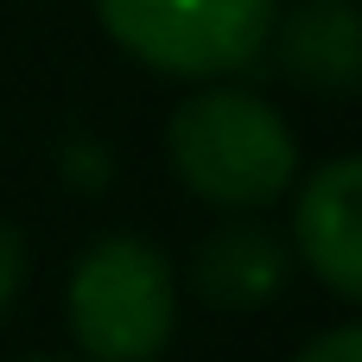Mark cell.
Returning a JSON list of instances; mask_svg holds the SVG:
<instances>
[{"mask_svg":"<svg viewBox=\"0 0 362 362\" xmlns=\"http://www.w3.org/2000/svg\"><path fill=\"white\" fill-rule=\"evenodd\" d=\"M32 362H64V356H32Z\"/></svg>","mask_w":362,"mask_h":362,"instance_id":"obj_9","label":"cell"},{"mask_svg":"<svg viewBox=\"0 0 362 362\" xmlns=\"http://www.w3.org/2000/svg\"><path fill=\"white\" fill-rule=\"evenodd\" d=\"M293 362H362V325H337V331L312 337Z\"/></svg>","mask_w":362,"mask_h":362,"instance_id":"obj_7","label":"cell"},{"mask_svg":"<svg viewBox=\"0 0 362 362\" xmlns=\"http://www.w3.org/2000/svg\"><path fill=\"white\" fill-rule=\"evenodd\" d=\"M102 32L146 70L216 83L274 45V0H95Z\"/></svg>","mask_w":362,"mask_h":362,"instance_id":"obj_3","label":"cell"},{"mask_svg":"<svg viewBox=\"0 0 362 362\" xmlns=\"http://www.w3.org/2000/svg\"><path fill=\"white\" fill-rule=\"evenodd\" d=\"M293 242H299L305 267H312L337 299L362 305V153L318 165V172L299 185Z\"/></svg>","mask_w":362,"mask_h":362,"instance_id":"obj_4","label":"cell"},{"mask_svg":"<svg viewBox=\"0 0 362 362\" xmlns=\"http://www.w3.org/2000/svg\"><path fill=\"white\" fill-rule=\"evenodd\" d=\"M172 172L216 210H261L299 172V140L274 115V102L248 89H204L165 127Z\"/></svg>","mask_w":362,"mask_h":362,"instance_id":"obj_1","label":"cell"},{"mask_svg":"<svg viewBox=\"0 0 362 362\" xmlns=\"http://www.w3.org/2000/svg\"><path fill=\"white\" fill-rule=\"evenodd\" d=\"M280 64L318 95L362 89V0H299L280 19Z\"/></svg>","mask_w":362,"mask_h":362,"instance_id":"obj_5","label":"cell"},{"mask_svg":"<svg viewBox=\"0 0 362 362\" xmlns=\"http://www.w3.org/2000/svg\"><path fill=\"white\" fill-rule=\"evenodd\" d=\"M191 274H197L204 305H216V312H255V305H267L286 286V248L267 229L235 223V229H216L204 242V255H197Z\"/></svg>","mask_w":362,"mask_h":362,"instance_id":"obj_6","label":"cell"},{"mask_svg":"<svg viewBox=\"0 0 362 362\" xmlns=\"http://www.w3.org/2000/svg\"><path fill=\"white\" fill-rule=\"evenodd\" d=\"M19 286H25V242H19L13 223H0V318L19 299Z\"/></svg>","mask_w":362,"mask_h":362,"instance_id":"obj_8","label":"cell"},{"mask_svg":"<svg viewBox=\"0 0 362 362\" xmlns=\"http://www.w3.org/2000/svg\"><path fill=\"white\" fill-rule=\"evenodd\" d=\"M64 312L89 362H159L178 331L172 261L140 235H102L76 261Z\"/></svg>","mask_w":362,"mask_h":362,"instance_id":"obj_2","label":"cell"}]
</instances>
